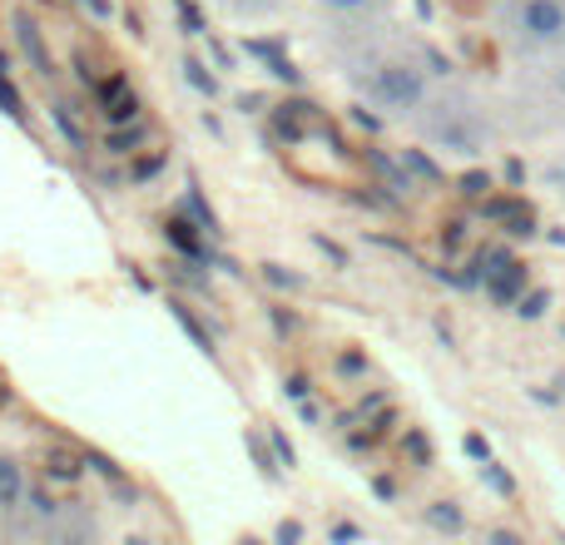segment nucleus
<instances>
[{"label":"nucleus","mask_w":565,"mask_h":545,"mask_svg":"<svg viewBox=\"0 0 565 545\" xmlns=\"http://www.w3.org/2000/svg\"><path fill=\"white\" fill-rule=\"evenodd\" d=\"M507 30L526 50H565V0H507Z\"/></svg>","instance_id":"1"},{"label":"nucleus","mask_w":565,"mask_h":545,"mask_svg":"<svg viewBox=\"0 0 565 545\" xmlns=\"http://www.w3.org/2000/svg\"><path fill=\"white\" fill-rule=\"evenodd\" d=\"M372 99H377L382 109H392V115H412V109H422V99H427V79L412 65H382L377 75H372Z\"/></svg>","instance_id":"2"},{"label":"nucleus","mask_w":565,"mask_h":545,"mask_svg":"<svg viewBox=\"0 0 565 545\" xmlns=\"http://www.w3.org/2000/svg\"><path fill=\"white\" fill-rule=\"evenodd\" d=\"M164 238L189 258V264H209V248H204V228L194 218H169L164 224Z\"/></svg>","instance_id":"3"},{"label":"nucleus","mask_w":565,"mask_h":545,"mask_svg":"<svg viewBox=\"0 0 565 545\" xmlns=\"http://www.w3.org/2000/svg\"><path fill=\"white\" fill-rule=\"evenodd\" d=\"M25 501V471H20L15 457L0 451V511H15Z\"/></svg>","instance_id":"4"},{"label":"nucleus","mask_w":565,"mask_h":545,"mask_svg":"<svg viewBox=\"0 0 565 545\" xmlns=\"http://www.w3.org/2000/svg\"><path fill=\"white\" fill-rule=\"evenodd\" d=\"M15 40H20V50L35 60L40 75H55V65H50V55H45V40H40V30H35V20L30 15H15Z\"/></svg>","instance_id":"5"},{"label":"nucleus","mask_w":565,"mask_h":545,"mask_svg":"<svg viewBox=\"0 0 565 545\" xmlns=\"http://www.w3.org/2000/svg\"><path fill=\"white\" fill-rule=\"evenodd\" d=\"M248 50H254V55H258V60H264V65H268V70H274V75L282 79V85H298V70H292V65H288V60H282V50L274 45V40H254V45H248Z\"/></svg>","instance_id":"6"},{"label":"nucleus","mask_w":565,"mask_h":545,"mask_svg":"<svg viewBox=\"0 0 565 545\" xmlns=\"http://www.w3.org/2000/svg\"><path fill=\"white\" fill-rule=\"evenodd\" d=\"M139 145H145V125H139V119H135V125H115V129H109V139H105L109 154H135Z\"/></svg>","instance_id":"7"},{"label":"nucleus","mask_w":565,"mask_h":545,"mask_svg":"<svg viewBox=\"0 0 565 545\" xmlns=\"http://www.w3.org/2000/svg\"><path fill=\"white\" fill-rule=\"evenodd\" d=\"M45 471H50V481H75L79 471H85V457H70V451H50V457H45Z\"/></svg>","instance_id":"8"},{"label":"nucleus","mask_w":565,"mask_h":545,"mask_svg":"<svg viewBox=\"0 0 565 545\" xmlns=\"http://www.w3.org/2000/svg\"><path fill=\"white\" fill-rule=\"evenodd\" d=\"M174 318H179V328H184L189 338H194V348H199V352H209V357H214V352H218V348H214V338H209V332L199 328V318H194V312L184 308V302H174Z\"/></svg>","instance_id":"9"},{"label":"nucleus","mask_w":565,"mask_h":545,"mask_svg":"<svg viewBox=\"0 0 565 545\" xmlns=\"http://www.w3.org/2000/svg\"><path fill=\"white\" fill-rule=\"evenodd\" d=\"M427 526H437V531H461L467 521H461V511H451V501H431V506H427Z\"/></svg>","instance_id":"10"},{"label":"nucleus","mask_w":565,"mask_h":545,"mask_svg":"<svg viewBox=\"0 0 565 545\" xmlns=\"http://www.w3.org/2000/svg\"><path fill=\"white\" fill-rule=\"evenodd\" d=\"M184 79L199 89V95H218V79L209 75V65H204V60H184Z\"/></svg>","instance_id":"11"},{"label":"nucleus","mask_w":565,"mask_h":545,"mask_svg":"<svg viewBox=\"0 0 565 545\" xmlns=\"http://www.w3.org/2000/svg\"><path fill=\"white\" fill-rule=\"evenodd\" d=\"M0 109H6L10 119H25V99H20V89L6 79V60H0Z\"/></svg>","instance_id":"12"},{"label":"nucleus","mask_w":565,"mask_h":545,"mask_svg":"<svg viewBox=\"0 0 565 545\" xmlns=\"http://www.w3.org/2000/svg\"><path fill=\"white\" fill-rule=\"evenodd\" d=\"M50 115H55V129L70 139L75 149H85V129L75 125V115H70V105H50Z\"/></svg>","instance_id":"13"},{"label":"nucleus","mask_w":565,"mask_h":545,"mask_svg":"<svg viewBox=\"0 0 565 545\" xmlns=\"http://www.w3.org/2000/svg\"><path fill=\"white\" fill-rule=\"evenodd\" d=\"M184 209H189V214H194V224H199V228H204V234H218V218H214V214H209V204H204V194H199V189H189Z\"/></svg>","instance_id":"14"},{"label":"nucleus","mask_w":565,"mask_h":545,"mask_svg":"<svg viewBox=\"0 0 565 545\" xmlns=\"http://www.w3.org/2000/svg\"><path fill=\"white\" fill-rule=\"evenodd\" d=\"M338 372H342V377H362V372H367V357H362V352H342Z\"/></svg>","instance_id":"15"},{"label":"nucleus","mask_w":565,"mask_h":545,"mask_svg":"<svg viewBox=\"0 0 565 545\" xmlns=\"http://www.w3.org/2000/svg\"><path fill=\"white\" fill-rule=\"evenodd\" d=\"M328 541L342 545V541H362V526H352V521H332L328 526Z\"/></svg>","instance_id":"16"},{"label":"nucleus","mask_w":565,"mask_h":545,"mask_svg":"<svg viewBox=\"0 0 565 545\" xmlns=\"http://www.w3.org/2000/svg\"><path fill=\"white\" fill-rule=\"evenodd\" d=\"M402 159H407V169H412V174H422V179H437V164H431V159H422L417 149H407V154H402Z\"/></svg>","instance_id":"17"},{"label":"nucleus","mask_w":565,"mask_h":545,"mask_svg":"<svg viewBox=\"0 0 565 545\" xmlns=\"http://www.w3.org/2000/svg\"><path fill=\"white\" fill-rule=\"evenodd\" d=\"M85 461H89V467L99 471V477H109V481L119 477V467H115V461H109V457H99V451H85Z\"/></svg>","instance_id":"18"},{"label":"nucleus","mask_w":565,"mask_h":545,"mask_svg":"<svg viewBox=\"0 0 565 545\" xmlns=\"http://www.w3.org/2000/svg\"><path fill=\"white\" fill-rule=\"evenodd\" d=\"M159 164H164V154L139 159V164H135V179H154V174H159Z\"/></svg>","instance_id":"19"},{"label":"nucleus","mask_w":565,"mask_h":545,"mask_svg":"<svg viewBox=\"0 0 565 545\" xmlns=\"http://www.w3.org/2000/svg\"><path fill=\"white\" fill-rule=\"evenodd\" d=\"M30 506H35V516H55V501L45 491H30Z\"/></svg>","instance_id":"20"},{"label":"nucleus","mask_w":565,"mask_h":545,"mask_svg":"<svg viewBox=\"0 0 565 545\" xmlns=\"http://www.w3.org/2000/svg\"><path fill=\"white\" fill-rule=\"evenodd\" d=\"M274 536H278L282 545H292V541H302V526H298V521H282V526L274 531Z\"/></svg>","instance_id":"21"},{"label":"nucleus","mask_w":565,"mask_h":545,"mask_svg":"<svg viewBox=\"0 0 565 545\" xmlns=\"http://www.w3.org/2000/svg\"><path fill=\"white\" fill-rule=\"evenodd\" d=\"M332 10H342V15H358V10H367L372 0H328Z\"/></svg>","instance_id":"22"},{"label":"nucleus","mask_w":565,"mask_h":545,"mask_svg":"<svg viewBox=\"0 0 565 545\" xmlns=\"http://www.w3.org/2000/svg\"><path fill=\"white\" fill-rule=\"evenodd\" d=\"M551 89H556V99H565V60L551 65Z\"/></svg>","instance_id":"23"},{"label":"nucleus","mask_w":565,"mask_h":545,"mask_svg":"<svg viewBox=\"0 0 565 545\" xmlns=\"http://www.w3.org/2000/svg\"><path fill=\"white\" fill-rule=\"evenodd\" d=\"M407 457H417V461H431V447L422 437H407Z\"/></svg>","instance_id":"24"},{"label":"nucleus","mask_w":565,"mask_h":545,"mask_svg":"<svg viewBox=\"0 0 565 545\" xmlns=\"http://www.w3.org/2000/svg\"><path fill=\"white\" fill-rule=\"evenodd\" d=\"M288 397L292 402H308V377H288Z\"/></svg>","instance_id":"25"},{"label":"nucleus","mask_w":565,"mask_h":545,"mask_svg":"<svg viewBox=\"0 0 565 545\" xmlns=\"http://www.w3.org/2000/svg\"><path fill=\"white\" fill-rule=\"evenodd\" d=\"M268 437H274V447H278L282 467H292V447H288V437H282V431H268Z\"/></svg>","instance_id":"26"},{"label":"nucleus","mask_w":565,"mask_h":545,"mask_svg":"<svg viewBox=\"0 0 565 545\" xmlns=\"http://www.w3.org/2000/svg\"><path fill=\"white\" fill-rule=\"evenodd\" d=\"M79 6H85L89 15H99V20H109V15H115V10H109V0H79Z\"/></svg>","instance_id":"27"},{"label":"nucleus","mask_w":565,"mask_h":545,"mask_svg":"<svg viewBox=\"0 0 565 545\" xmlns=\"http://www.w3.org/2000/svg\"><path fill=\"white\" fill-rule=\"evenodd\" d=\"M264 272H268V278H274V282H278V288H292V282H298V278H292V272H282L278 264H268Z\"/></svg>","instance_id":"28"},{"label":"nucleus","mask_w":565,"mask_h":545,"mask_svg":"<svg viewBox=\"0 0 565 545\" xmlns=\"http://www.w3.org/2000/svg\"><path fill=\"white\" fill-rule=\"evenodd\" d=\"M372 491H377V496H382V501H392V496H397V487H392V481H387V477H377V481H372Z\"/></svg>","instance_id":"29"}]
</instances>
